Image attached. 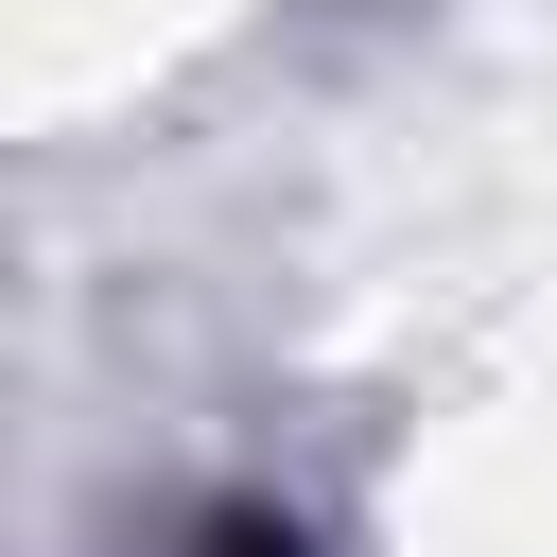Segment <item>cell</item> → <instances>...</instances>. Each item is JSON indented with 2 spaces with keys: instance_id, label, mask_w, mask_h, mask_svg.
<instances>
[{
  "instance_id": "obj_1",
  "label": "cell",
  "mask_w": 557,
  "mask_h": 557,
  "mask_svg": "<svg viewBox=\"0 0 557 557\" xmlns=\"http://www.w3.org/2000/svg\"><path fill=\"white\" fill-rule=\"evenodd\" d=\"M209 557H296V522H209Z\"/></svg>"
}]
</instances>
